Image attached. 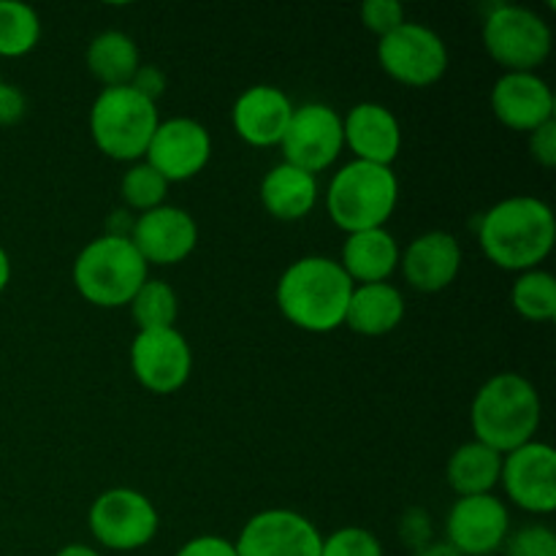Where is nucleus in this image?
<instances>
[{
    "instance_id": "79ce46f5",
    "label": "nucleus",
    "mask_w": 556,
    "mask_h": 556,
    "mask_svg": "<svg viewBox=\"0 0 556 556\" xmlns=\"http://www.w3.org/2000/svg\"><path fill=\"white\" fill-rule=\"evenodd\" d=\"M0 85H3V74H0Z\"/></svg>"
},
{
    "instance_id": "c756f323",
    "label": "nucleus",
    "mask_w": 556,
    "mask_h": 556,
    "mask_svg": "<svg viewBox=\"0 0 556 556\" xmlns=\"http://www.w3.org/2000/svg\"><path fill=\"white\" fill-rule=\"evenodd\" d=\"M320 556H386L378 535L364 527H340L331 535H324Z\"/></svg>"
},
{
    "instance_id": "0eeeda50",
    "label": "nucleus",
    "mask_w": 556,
    "mask_h": 556,
    "mask_svg": "<svg viewBox=\"0 0 556 556\" xmlns=\"http://www.w3.org/2000/svg\"><path fill=\"white\" fill-rule=\"evenodd\" d=\"M481 41L489 58L505 74H538L554 49V33L538 11L516 3H497L483 20Z\"/></svg>"
},
{
    "instance_id": "4be33fe9",
    "label": "nucleus",
    "mask_w": 556,
    "mask_h": 556,
    "mask_svg": "<svg viewBox=\"0 0 556 556\" xmlns=\"http://www.w3.org/2000/svg\"><path fill=\"white\" fill-rule=\"evenodd\" d=\"M258 193L266 215L280 223H296L318 206V177L282 161L264 174Z\"/></svg>"
},
{
    "instance_id": "1a4fd4ad",
    "label": "nucleus",
    "mask_w": 556,
    "mask_h": 556,
    "mask_svg": "<svg viewBox=\"0 0 556 556\" xmlns=\"http://www.w3.org/2000/svg\"><path fill=\"white\" fill-rule=\"evenodd\" d=\"M378 63L389 79L424 90L448 74V47L432 27L402 22L394 33L378 38Z\"/></svg>"
},
{
    "instance_id": "6ab92c4d",
    "label": "nucleus",
    "mask_w": 556,
    "mask_h": 556,
    "mask_svg": "<svg viewBox=\"0 0 556 556\" xmlns=\"http://www.w3.org/2000/svg\"><path fill=\"white\" fill-rule=\"evenodd\" d=\"M407 286L418 293H440L454 286L462 271V244L451 231L418 233L400 255Z\"/></svg>"
},
{
    "instance_id": "ddd939ff",
    "label": "nucleus",
    "mask_w": 556,
    "mask_h": 556,
    "mask_svg": "<svg viewBox=\"0 0 556 556\" xmlns=\"http://www.w3.org/2000/svg\"><path fill=\"white\" fill-rule=\"evenodd\" d=\"M500 486L516 508L535 516L556 510V451L548 443L532 440L503 456Z\"/></svg>"
},
{
    "instance_id": "2eb2a0df",
    "label": "nucleus",
    "mask_w": 556,
    "mask_h": 556,
    "mask_svg": "<svg viewBox=\"0 0 556 556\" xmlns=\"http://www.w3.org/2000/svg\"><path fill=\"white\" fill-rule=\"evenodd\" d=\"M212 157V136L199 119L193 117H172L161 119L152 134L150 147L144 152V161L172 182H188L199 177Z\"/></svg>"
},
{
    "instance_id": "4c0bfd02",
    "label": "nucleus",
    "mask_w": 556,
    "mask_h": 556,
    "mask_svg": "<svg viewBox=\"0 0 556 556\" xmlns=\"http://www.w3.org/2000/svg\"><path fill=\"white\" fill-rule=\"evenodd\" d=\"M136 226V215L130 210H114L106 220V237L130 239Z\"/></svg>"
},
{
    "instance_id": "a19ab883",
    "label": "nucleus",
    "mask_w": 556,
    "mask_h": 556,
    "mask_svg": "<svg viewBox=\"0 0 556 556\" xmlns=\"http://www.w3.org/2000/svg\"><path fill=\"white\" fill-rule=\"evenodd\" d=\"M9 282H11V258L9 253H5L3 244H0V293L9 288Z\"/></svg>"
},
{
    "instance_id": "2f4dec72",
    "label": "nucleus",
    "mask_w": 556,
    "mask_h": 556,
    "mask_svg": "<svg viewBox=\"0 0 556 556\" xmlns=\"http://www.w3.org/2000/svg\"><path fill=\"white\" fill-rule=\"evenodd\" d=\"M358 16H362V25L378 38L389 36L402 22H407L405 5L396 3V0H367L358 9Z\"/></svg>"
},
{
    "instance_id": "423d86ee",
    "label": "nucleus",
    "mask_w": 556,
    "mask_h": 556,
    "mask_svg": "<svg viewBox=\"0 0 556 556\" xmlns=\"http://www.w3.org/2000/svg\"><path fill=\"white\" fill-rule=\"evenodd\" d=\"M161 114L157 103L136 92L130 85L103 87L90 106L92 144L117 163L144 161Z\"/></svg>"
},
{
    "instance_id": "5701e85b",
    "label": "nucleus",
    "mask_w": 556,
    "mask_h": 556,
    "mask_svg": "<svg viewBox=\"0 0 556 556\" xmlns=\"http://www.w3.org/2000/svg\"><path fill=\"white\" fill-rule=\"evenodd\" d=\"M405 320V296L391 282L353 286L345 309V326L353 334L386 337Z\"/></svg>"
},
{
    "instance_id": "7c9ffc66",
    "label": "nucleus",
    "mask_w": 556,
    "mask_h": 556,
    "mask_svg": "<svg viewBox=\"0 0 556 556\" xmlns=\"http://www.w3.org/2000/svg\"><path fill=\"white\" fill-rule=\"evenodd\" d=\"M505 556H556V532L546 525H527L508 535Z\"/></svg>"
},
{
    "instance_id": "9b49d317",
    "label": "nucleus",
    "mask_w": 556,
    "mask_h": 556,
    "mask_svg": "<svg viewBox=\"0 0 556 556\" xmlns=\"http://www.w3.org/2000/svg\"><path fill=\"white\" fill-rule=\"evenodd\" d=\"M130 372L150 394H177L193 372V351L177 326L136 331L130 342Z\"/></svg>"
},
{
    "instance_id": "f8f14e48",
    "label": "nucleus",
    "mask_w": 556,
    "mask_h": 556,
    "mask_svg": "<svg viewBox=\"0 0 556 556\" xmlns=\"http://www.w3.org/2000/svg\"><path fill=\"white\" fill-rule=\"evenodd\" d=\"M324 535L304 514L288 508H269L250 516L239 530V556H320Z\"/></svg>"
},
{
    "instance_id": "e433bc0d",
    "label": "nucleus",
    "mask_w": 556,
    "mask_h": 556,
    "mask_svg": "<svg viewBox=\"0 0 556 556\" xmlns=\"http://www.w3.org/2000/svg\"><path fill=\"white\" fill-rule=\"evenodd\" d=\"M27 112V101H25V92L14 85H0V125L9 128V125L22 123Z\"/></svg>"
},
{
    "instance_id": "f03ea898",
    "label": "nucleus",
    "mask_w": 556,
    "mask_h": 556,
    "mask_svg": "<svg viewBox=\"0 0 556 556\" xmlns=\"http://www.w3.org/2000/svg\"><path fill=\"white\" fill-rule=\"evenodd\" d=\"M353 282L329 255H304L280 275L275 302L282 318L309 334H329L345 326Z\"/></svg>"
},
{
    "instance_id": "aec40b11",
    "label": "nucleus",
    "mask_w": 556,
    "mask_h": 556,
    "mask_svg": "<svg viewBox=\"0 0 556 556\" xmlns=\"http://www.w3.org/2000/svg\"><path fill=\"white\" fill-rule=\"evenodd\" d=\"M345 147L353 161L394 166L402 152V125L389 106L378 101H362L342 117Z\"/></svg>"
},
{
    "instance_id": "f257e3e1",
    "label": "nucleus",
    "mask_w": 556,
    "mask_h": 556,
    "mask_svg": "<svg viewBox=\"0 0 556 556\" xmlns=\"http://www.w3.org/2000/svg\"><path fill=\"white\" fill-rule=\"evenodd\" d=\"M478 244L505 271L541 269L556 244L554 210L538 195H508L481 215Z\"/></svg>"
},
{
    "instance_id": "412c9836",
    "label": "nucleus",
    "mask_w": 556,
    "mask_h": 556,
    "mask_svg": "<svg viewBox=\"0 0 556 556\" xmlns=\"http://www.w3.org/2000/svg\"><path fill=\"white\" fill-rule=\"evenodd\" d=\"M400 255L402 248L389 228H369V231L348 233L337 261L353 286H369V282H389V277L400 269Z\"/></svg>"
},
{
    "instance_id": "dca6fc26",
    "label": "nucleus",
    "mask_w": 556,
    "mask_h": 556,
    "mask_svg": "<svg viewBox=\"0 0 556 556\" xmlns=\"http://www.w3.org/2000/svg\"><path fill=\"white\" fill-rule=\"evenodd\" d=\"M130 242L147 266H177L193 255L199 244V226L188 210L163 204L144 215H136Z\"/></svg>"
},
{
    "instance_id": "a211bd4d",
    "label": "nucleus",
    "mask_w": 556,
    "mask_h": 556,
    "mask_svg": "<svg viewBox=\"0 0 556 556\" xmlns=\"http://www.w3.org/2000/svg\"><path fill=\"white\" fill-rule=\"evenodd\" d=\"M293 101L275 85H253L233 101L231 125L239 139L258 150L280 147L291 123Z\"/></svg>"
},
{
    "instance_id": "f704fd0d",
    "label": "nucleus",
    "mask_w": 556,
    "mask_h": 556,
    "mask_svg": "<svg viewBox=\"0 0 556 556\" xmlns=\"http://www.w3.org/2000/svg\"><path fill=\"white\" fill-rule=\"evenodd\" d=\"M174 556H239L233 541L223 535H195L177 548Z\"/></svg>"
},
{
    "instance_id": "72a5a7b5",
    "label": "nucleus",
    "mask_w": 556,
    "mask_h": 556,
    "mask_svg": "<svg viewBox=\"0 0 556 556\" xmlns=\"http://www.w3.org/2000/svg\"><path fill=\"white\" fill-rule=\"evenodd\" d=\"M530 136V155L538 166L554 168L556 166V119L535 128Z\"/></svg>"
},
{
    "instance_id": "4468645a",
    "label": "nucleus",
    "mask_w": 556,
    "mask_h": 556,
    "mask_svg": "<svg viewBox=\"0 0 556 556\" xmlns=\"http://www.w3.org/2000/svg\"><path fill=\"white\" fill-rule=\"evenodd\" d=\"M510 535V510L497 494L456 497L445 516V543L462 556H489L503 552Z\"/></svg>"
},
{
    "instance_id": "473e14b6",
    "label": "nucleus",
    "mask_w": 556,
    "mask_h": 556,
    "mask_svg": "<svg viewBox=\"0 0 556 556\" xmlns=\"http://www.w3.org/2000/svg\"><path fill=\"white\" fill-rule=\"evenodd\" d=\"M396 530H400V541L405 543V546H410L413 552H418V548L432 543V516L421 508H410L402 514Z\"/></svg>"
},
{
    "instance_id": "ea45409f",
    "label": "nucleus",
    "mask_w": 556,
    "mask_h": 556,
    "mask_svg": "<svg viewBox=\"0 0 556 556\" xmlns=\"http://www.w3.org/2000/svg\"><path fill=\"white\" fill-rule=\"evenodd\" d=\"M54 556H103V554L98 552V548L87 546V543H68V546L60 548Z\"/></svg>"
},
{
    "instance_id": "b1692460",
    "label": "nucleus",
    "mask_w": 556,
    "mask_h": 556,
    "mask_svg": "<svg viewBox=\"0 0 556 556\" xmlns=\"http://www.w3.org/2000/svg\"><path fill=\"white\" fill-rule=\"evenodd\" d=\"M500 472H503V454L470 440L448 456L445 481L456 497H478V494H494V489L500 486Z\"/></svg>"
},
{
    "instance_id": "9d476101",
    "label": "nucleus",
    "mask_w": 556,
    "mask_h": 556,
    "mask_svg": "<svg viewBox=\"0 0 556 556\" xmlns=\"http://www.w3.org/2000/svg\"><path fill=\"white\" fill-rule=\"evenodd\" d=\"M282 161L318 177L320 172L334 166L345 150L342 136V114L334 106L320 101L293 106L291 123L280 141Z\"/></svg>"
},
{
    "instance_id": "393cba45",
    "label": "nucleus",
    "mask_w": 556,
    "mask_h": 556,
    "mask_svg": "<svg viewBox=\"0 0 556 556\" xmlns=\"http://www.w3.org/2000/svg\"><path fill=\"white\" fill-rule=\"evenodd\" d=\"M87 71L103 87L130 85L141 65L139 47L123 30H103L87 43Z\"/></svg>"
},
{
    "instance_id": "20e7f679",
    "label": "nucleus",
    "mask_w": 556,
    "mask_h": 556,
    "mask_svg": "<svg viewBox=\"0 0 556 556\" xmlns=\"http://www.w3.org/2000/svg\"><path fill=\"white\" fill-rule=\"evenodd\" d=\"M71 277L87 304L117 309L128 307L136 291L150 280V266L130 239L101 233L79 250Z\"/></svg>"
},
{
    "instance_id": "f3484780",
    "label": "nucleus",
    "mask_w": 556,
    "mask_h": 556,
    "mask_svg": "<svg viewBox=\"0 0 556 556\" xmlns=\"http://www.w3.org/2000/svg\"><path fill=\"white\" fill-rule=\"evenodd\" d=\"M492 112L508 130L532 134L554 119V90L538 74L527 71L503 74L492 87Z\"/></svg>"
},
{
    "instance_id": "c85d7f7f",
    "label": "nucleus",
    "mask_w": 556,
    "mask_h": 556,
    "mask_svg": "<svg viewBox=\"0 0 556 556\" xmlns=\"http://www.w3.org/2000/svg\"><path fill=\"white\" fill-rule=\"evenodd\" d=\"M119 195L125 201V210H130L136 215H144V212L157 210V206L166 204L168 195V182L150 166L147 161L130 163L128 172L119 179Z\"/></svg>"
},
{
    "instance_id": "58836bf2",
    "label": "nucleus",
    "mask_w": 556,
    "mask_h": 556,
    "mask_svg": "<svg viewBox=\"0 0 556 556\" xmlns=\"http://www.w3.org/2000/svg\"><path fill=\"white\" fill-rule=\"evenodd\" d=\"M416 556H462V554L456 552V548L451 546V543H445V541H432V543H429V546L418 548Z\"/></svg>"
},
{
    "instance_id": "a878e982",
    "label": "nucleus",
    "mask_w": 556,
    "mask_h": 556,
    "mask_svg": "<svg viewBox=\"0 0 556 556\" xmlns=\"http://www.w3.org/2000/svg\"><path fill=\"white\" fill-rule=\"evenodd\" d=\"M41 41V16L20 0H0V58H25Z\"/></svg>"
},
{
    "instance_id": "6e6552de",
    "label": "nucleus",
    "mask_w": 556,
    "mask_h": 556,
    "mask_svg": "<svg viewBox=\"0 0 556 556\" xmlns=\"http://www.w3.org/2000/svg\"><path fill=\"white\" fill-rule=\"evenodd\" d=\"M92 541L109 552L130 554L150 546L161 530V516L152 500L136 489H106L87 510Z\"/></svg>"
},
{
    "instance_id": "39448f33",
    "label": "nucleus",
    "mask_w": 556,
    "mask_h": 556,
    "mask_svg": "<svg viewBox=\"0 0 556 556\" xmlns=\"http://www.w3.org/2000/svg\"><path fill=\"white\" fill-rule=\"evenodd\" d=\"M400 204V179L394 168L351 161L326 188V212L340 231L356 233L386 228Z\"/></svg>"
},
{
    "instance_id": "7ed1b4c3",
    "label": "nucleus",
    "mask_w": 556,
    "mask_h": 556,
    "mask_svg": "<svg viewBox=\"0 0 556 556\" xmlns=\"http://www.w3.org/2000/svg\"><path fill=\"white\" fill-rule=\"evenodd\" d=\"M541 394L525 375H494L472 396L470 427L476 434L472 440L489 445L503 456L532 443L541 429Z\"/></svg>"
},
{
    "instance_id": "cd10ccee",
    "label": "nucleus",
    "mask_w": 556,
    "mask_h": 556,
    "mask_svg": "<svg viewBox=\"0 0 556 556\" xmlns=\"http://www.w3.org/2000/svg\"><path fill=\"white\" fill-rule=\"evenodd\" d=\"M128 307L130 318H134L139 331L172 329V326L177 324L179 299L177 291H174L166 280H147L144 286L136 291V296L130 299Z\"/></svg>"
},
{
    "instance_id": "c9c22d12",
    "label": "nucleus",
    "mask_w": 556,
    "mask_h": 556,
    "mask_svg": "<svg viewBox=\"0 0 556 556\" xmlns=\"http://www.w3.org/2000/svg\"><path fill=\"white\" fill-rule=\"evenodd\" d=\"M130 87H134L136 92H141L144 98H150L152 103H157V98L166 92L168 79H166V74L157 68V65L141 63L139 71L134 74V79H130Z\"/></svg>"
},
{
    "instance_id": "bb28decb",
    "label": "nucleus",
    "mask_w": 556,
    "mask_h": 556,
    "mask_svg": "<svg viewBox=\"0 0 556 556\" xmlns=\"http://www.w3.org/2000/svg\"><path fill=\"white\" fill-rule=\"evenodd\" d=\"M510 304L530 324H548L556 318V280L552 271H521L510 288Z\"/></svg>"
}]
</instances>
